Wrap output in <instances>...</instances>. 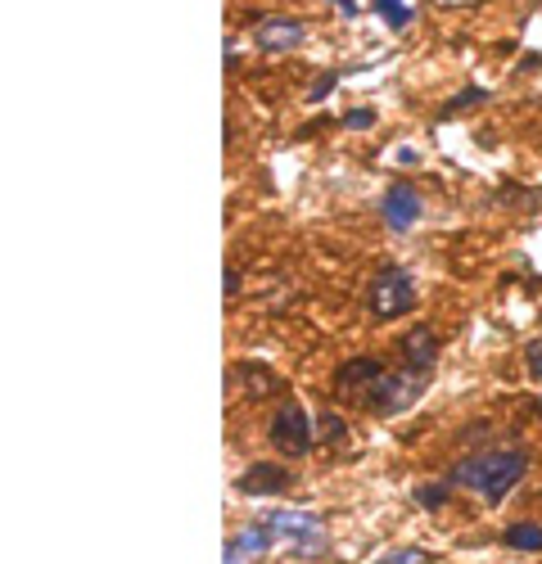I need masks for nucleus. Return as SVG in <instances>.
Returning <instances> with one entry per match:
<instances>
[{"mask_svg": "<svg viewBox=\"0 0 542 564\" xmlns=\"http://www.w3.org/2000/svg\"><path fill=\"white\" fill-rule=\"evenodd\" d=\"M262 551H271V533H267L262 524H253V529H245L240 538L226 542V560H221V564H253Z\"/></svg>", "mask_w": 542, "mask_h": 564, "instance_id": "nucleus-11", "label": "nucleus"}, {"mask_svg": "<svg viewBox=\"0 0 542 564\" xmlns=\"http://www.w3.org/2000/svg\"><path fill=\"white\" fill-rule=\"evenodd\" d=\"M538 415H542V402H538Z\"/></svg>", "mask_w": 542, "mask_h": 564, "instance_id": "nucleus-23", "label": "nucleus"}, {"mask_svg": "<svg viewBox=\"0 0 542 564\" xmlns=\"http://www.w3.org/2000/svg\"><path fill=\"white\" fill-rule=\"evenodd\" d=\"M376 564H430V555L425 551H393V555H384V560H376Z\"/></svg>", "mask_w": 542, "mask_h": 564, "instance_id": "nucleus-18", "label": "nucleus"}, {"mask_svg": "<svg viewBox=\"0 0 542 564\" xmlns=\"http://www.w3.org/2000/svg\"><path fill=\"white\" fill-rule=\"evenodd\" d=\"M271 447L285 452V456H307L316 447V434H312V420L299 402H281V411L271 415V430H267Z\"/></svg>", "mask_w": 542, "mask_h": 564, "instance_id": "nucleus-4", "label": "nucleus"}, {"mask_svg": "<svg viewBox=\"0 0 542 564\" xmlns=\"http://www.w3.org/2000/svg\"><path fill=\"white\" fill-rule=\"evenodd\" d=\"M376 122V113L371 109H353L348 118H344V127H353V131H361V127H371Z\"/></svg>", "mask_w": 542, "mask_h": 564, "instance_id": "nucleus-20", "label": "nucleus"}, {"mask_svg": "<svg viewBox=\"0 0 542 564\" xmlns=\"http://www.w3.org/2000/svg\"><path fill=\"white\" fill-rule=\"evenodd\" d=\"M290 484H294V475H290L285 465H267V460H258V465L245 469L236 488H240L245 497H277V492H285Z\"/></svg>", "mask_w": 542, "mask_h": 564, "instance_id": "nucleus-7", "label": "nucleus"}, {"mask_svg": "<svg viewBox=\"0 0 542 564\" xmlns=\"http://www.w3.org/2000/svg\"><path fill=\"white\" fill-rule=\"evenodd\" d=\"M479 100H488V90H484V86H470V90H462V96H457V100H452V105H447V109H443L438 118H452V113H466V109H470V105H479Z\"/></svg>", "mask_w": 542, "mask_h": 564, "instance_id": "nucleus-15", "label": "nucleus"}, {"mask_svg": "<svg viewBox=\"0 0 542 564\" xmlns=\"http://www.w3.org/2000/svg\"><path fill=\"white\" fill-rule=\"evenodd\" d=\"M322 430H326V438H330V443H339V438H344V425H339V415H322Z\"/></svg>", "mask_w": 542, "mask_h": 564, "instance_id": "nucleus-21", "label": "nucleus"}, {"mask_svg": "<svg viewBox=\"0 0 542 564\" xmlns=\"http://www.w3.org/2000/svg\"><path fill=\"white\" fill-rule=\"evenodd\" d=\"M502 542L511 551H542V524H511L502 533Z\"/></svg>", "mask_w": 542, "mask_h": 564, "instance_id": "nucleus-13", "label": "nucleus"}, {"mask_svg": "<svg viewBox=\"0 0 542 564\" xmlns=\"http://www.w3.org/2000/svg\"><path fill=\"white\" fill-rule=\"evenodd\" d=\"M421 290H416V275L412 271H402V267H384L376 280H371V290H367V307L376 321H393V316H406L416 307Z\"/></svg>", "mask_w": 542, "mask_h": 564, "instance_id": "nucleus-3", "label": "nucleus"}, {"mask_svg": "<svg viewBox=\"0 0 542 564\" xmlns=\"http://www.w3.org/2000/svg\"><path fill=\"white\" fill-rule=\"evenodd\" d=\"M380 213H384V226H389V230H406V226H416V221H421V195H416V185L393 181Z\"/></svg>", "mask_w": 542, "mask_h": 564, "instance_id": "nucleus-6", "label": "nucleus"}, {"mask_svg": "<svg viewBox=\"0 0 542 564\" xmlns=\"http://www.w3.org/2000/svg\"><path fill=\"white\" fill-rule=\"evenodd\" d=\"M271 538H290L299 551H326V529H322V520L316 514H294V510H271V514H262L258 520Z\"/></svg>", "mask_w": 542, "mask_h": 564, "instance_id": "nucleus-5", "label": "nucleus"}, {"mask_svg": "<svg viewBox=\"0 0 542 564\" xmlns=\"http://www.w3.org/2000/svg\"><path fill=\"white\" fill-rule=\"evenodd\" d=\"M389 366L380 357H348L339 370H335V389L339 393H367Z\"/></svg>", "mask_w": 542, "mask_h": 564, "instance_id": "nucleus-8", "label": "nucleus"}, {"mask_svg": "<svg viewBox=\"0 0 542 564\" xmlns=\"http://www.w3.org/2000/svg\"><path fill=\"white\" fill-rule=\"evenodd\" d=\"M376 10H384L389 28H402L406 19H412V10H406V6H402V0H376Z\"/></svg>", "mask_w": 542, "mask_h": 564, "instance_id": "nucleus-16", "label": "nucleus"}, {"mask_svg": "<svg viewBox=\"0 0 542 564\" xmlns=\"http://www.w3.org/2000/svg\"><path fill=\"white\" fill-rule=\"evenodd\" d=\"M335 82H339V73H335V68H330V73H322V77H316V86L307 90V105H322V100L330 96V86H335Z\"/></svg>", "mask_w": 542, "mask_h": 564, "instance_id": "nucleus-17", "label": "nucleus"}, {"mask_svg": "<svg viewBox=\"0 0 542 564\" xmlns=\"http://www.w3.org/2000/svg\"><path fill=\"white\" fill-rule=\"evenodd\" d=\"M253 36H258L262 51H294V45L307 36V28L299 19H258Z\"/></svg>", "mask_w": 542, "mask_h": 564, "instance_id": "nucleus-10", "label": "nucleus"}, {"mask_svg": "<svg viewBox=\"0 0 542 564\" xmlns=\"http://www.w3.org/2000/svg\"><path fill=\"white\" fill-rule=\"evenodd\" d=\"M425 380H430V370H416V366L384 370L380 380L367 389V411L371 415H398V411H406V406L421 398Z\"/></svg>", "mask_w": 542, "mask_h": 564, "instance_id": "nucleus-2", "label": "nucleus"}, {"mask_svg": "<svg viewBox=\"0 0 542 564\" xmlns=\"http://www.w3.org/2000/svg\"><path fill=\"white\" fill-rule=\"evenodd\" d=\"M447 497H452V484H447V479H443V484H425V488H416V501H421L425 510H438Z\"/></svg>", "mask_w": 542, "mask_h": 564, "instance_id": "nucleus-14", "label": "nucleus"}, {"mask_svg": "<svg viewBox=\"0 0 542 564\" xmlns=\"http://www.w3.org/2000/svg\"><path fill=\"white\" fill-rule=\"evenodd\" d=\"M398 352H402V366L434 370V361H438V335L430 330V325H412V330L398 339Z\"/></svg>", "mask_w": 542, "mask_h": 564, "instance_id": "nucleus-9", "label": "nucleus"}, {"mask_svg": "<svg viewBox=\"0 0 542 564\" xmlns=\"http://www.w3.org/2000/svg\"><path fill=\"white\" fill-rule=\"evenodd\" d=\"M236 294H240V271L226 267V299H236Z\"/></svg>", "mask_w": 542, "mask_h": 564, "instance_id": "nucleus-22", "label": "nucleus"}, {"mask_svg": "<svg viewBox=\"0 0 542 564\" xmlns=\"http://www.w3.org/2000/svg\"><path fill=\"white\" fill-rule=\"evenodd\" d=\"M524 366H529L533 380H542V339H533V344L524 348Z\"/></svg>", "mask_w": 542, "mask_h": 564, "instance_id": "nucleus-19", "label": "nucleus"}, {"mask_svg": "<svg viewBox=\"0 0 542 564\" xmlns=\"http://www.w3.org/2000/svg\"><path fill=\"white\" fill-rule=\"evenodd\" d=\"M524 475H529V452L502 447V452H484V456L462 460V465L447 475V484L470 488V492H479V497H488V501H502Z\"/></svg>", "mask_w": 542, "mask_h": 564, "instance_id": "nucleus-1", "label": "nucleus"}, {"mask_svg": "<svg viewBox=\"0 0 542 564\" xmlns=\"http://www.w3.org/2000/svg\"><path fill=\"white\" fill-rule=\"evenodd\" d=\"M231 375H240V380L249 384V398H267L271 389H277V375H271V370H262L258 361H245V366H236Z\"/></svg>", "mask_w": 542, "mask_h": 564, "instance_id": "nucleus-12", "label": "nucleus"}]
</instances>
